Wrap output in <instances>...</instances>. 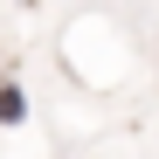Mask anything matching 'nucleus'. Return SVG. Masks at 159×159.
<instances>
[{"mask_svg":"<svg viewBox=\"0 0 159 159\" xmlns=\"http://www.w3.org/2000/svg\"><path fill=\"white\" fill-rule=\"evenodd\" d=\"M0 125H28V97H21V83H14V76H0Z\"/></svg>","mask_w":159,"mask_h":159,"instance_id":"obj_1","label":"nucleus"}]
</instances>
